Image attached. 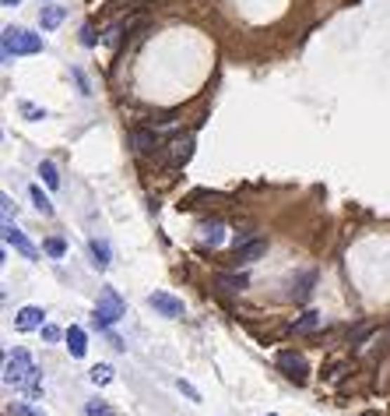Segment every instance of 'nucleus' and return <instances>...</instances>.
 Masks as SVG:
<instances>
[{
	"label": "nucleus",
	"instance_id": "1",
	"mask_svg": "<svg viewBox=\"0 0 390 416\" xmlns=\"http://www.w3.org/2000/svg\"><path fill=\"white\" fill-rule=\"evenodd\" d=\"M43 50V36L29 29H4V57H29Z\"/></svg>",
	"mask_w": 390,
	"mask_h": 416
},
{
	"label": "nucleus",
	"instance_id": "2",
	"mask_svg": "<svg viewBox=\"0 0 390 416\" xmlns=\"http://www.w3.org/2000/svg\"><path fill=\"white\" fill-rule=\"evenodd\" d=\"M123 318V300L113 293V290H106V297L95 304V325L99 328H109V325H116Z\"/></svg>",
	"mask_w": 390,
	"mask_h": 416
},
{
	"label": "nucleus",
	"instance_id": "3",
	"mask_svg": "<svg viewBox=\"0 0 390 416\" xmlns=\"http://www.w3.org/2000/svg\"><path fill=\"white\" fill-rule=\"evenodd\" d=\"M32 374H36V367H32L29 353H15V356H8V363H4V384H25Z\"/></svg>",
	"mask_w": 390,
	"mask_h": 416
},
{
	"label": "nucleus",
	"instance_id": "4",
	"mask_svg": "<svg viewBox=\"0 0 390 416\" xmlns=\"http://www.w3.org/2000/svg\"><path fill=\"white\" fill-rule=\"evenodd\" d=\"M278 367H281V374H285L288 381H295V384H302V381L309 377V367H306V356H302V353H292V349L278 353Z\"/></svg>",
	"mask_w": 390,
	"mask_h": 416
},
{
	"label": "nucleus",
	"instance_id": "5",
	"mask_svg": "<svg viewBox=\"0 0 390 416\" xmlns=\"http://www.w3.org/2000/svg\"><path fill=\"white\" fill-rule=\"evenodd\" d=\"M4 240H8V244H11V247H15L22 258H29V261H39V251L32 247V240H29V237H25V233H22V230H18L11 219H4Z\"/></svg>",
	"mask_w": 390,
	"mask_h": 416
},
{
	"label": "nucleus",
	"instance_id": "6",
	"mask_svg": "<svg viewBox=\"0 0 390 416\" xmlns=\"http://www.w3.org/2000/svg\"><path fill=\"white\" fill-rule=\"evenodd\" d=\"M148 307H155L162 318H169V321H176V318H183V300H176L173 293H152L148 297Z\"/></svg>",
	"mask_w": 390,
	"mask_h": 416
},
{
	"label": "nucleus",
	"instance_id": "7",
	"mask_svg": "<svg viewBox=\"0 0 390 416\" xmlns=\"http://www.w3.org/2000/svg\"><path fill=\"white\" fill-rule=\"evenodd\" d=\"M267 254V240H246L236 247V265H253Z\"/></svg>",
	"mask_w": 390,
	"mask_h": 416
},
{
	"label": "nucleus",
	"instance_id": "8",
	"mask_svg": "<svg viewBox=\"0 0 390 416\" xmlns=\"http://www.w3.org/2000/svg\"><path fill=\"white\" fill-rule=\"evenodd\" d=\"M43 307H22L18 311V318H15V328L18 332H36V328H43Z\"/></svg>",
	"mask_w": 390,
	"mask_h": 416
},
{
	"label": "nucleus",
	"instance_id": "9",
	"mask_svg": "<svg viewBox=\"0 0 390 416\" xmlns=\"http://www.w3.org/2000/svg\"><path fill=\"white\" fill-rule=\"evenodd\" d=\"M190 155H194V134H183V138H176V141L169 145V162H173V166H183Z\"/></svg>",
	"mask_w": 390,
	"mask_h": 416
},
{
	"label": "nucleus",
	"instance_id": "10",
	"mask_svg": "<svg viewBox=\"0 0 390 416\" xmlns=\"http://www.w3.org/2000/svg\"><path fill=\"white\" fill-rule=\"evenodd\" d=\"M130 145H134V152H137V155H148L159 141H155V134H152V131H141V127H137V131H130Z\"/></svg>",
	"mask_w": 390,
	"mask_h": 416
},
{
	"label": "nucleus",
	"instance_id": "11",
	"mask_svg": "<svg viewBox=\"0 0 390 416\" xmlns=\"http://www.w3.org/2000/svg\"><path fill=\"white\" fill-rule=\"evenodd\" d=\"M64 339H67L71 356H78V360H81V356L88 353V339H85V332H81V328H67V335H64Z\"/></svg>",
	"mask_w": 390,
	"mask_h": 416
},
{
	"label": "nucleus",
	"instance_id": "12",
	"mask_svg": "<svg viewBox=\"0 0 390 416\" xmlns=\"http://www.w3.org/2000/svg\"><path fill=\"white\" fill-rule=\"evenodd\" d=\"M201 240L211 244V247H218V244L225 240V226H222L218 219H215V223H204V226H201Z\"/></svg>",
	"mask_w": 390,
	"mask_h": 416
},
{
	"label": "nucleus",
	"instance_id": "13",
	"mask_svg": "<svg viewBox=\"0 0 390 416\" xmlns=\"http://www.w3.org/2000/svg\"><path fill=\"white\" fill-rule=\"evenodd\" d=\"M215 286H222V290H229V293H239V290H246V275H243V272H236V275L222 272V275H215Z\"/></svg>",
	"mask_w": 390,
	"mask_h": 416
},
{
	"label": "nucleus",
	"instance_id": "14",
	"mask_svg": "<svg viewBox=\"0 0 390 416\" xmlns=\"http://www.w3.org/2000/svg\"><path fill=\"white\" fill-rule=\"evenodd\" d=\"M64 15H67L64 8L50 4V8H43V11H39V25H43V29H57V25L64 22Z\"/></svg>",
	"mask_w": 390,
	"mask_h": 416
},
{
	"label": "nucleus",
	"instance_id": "15",
	"mask_svg": "<svg viewBox=\"0 0 390 416\" xmlns=\"http://www.w3.org/2000/svg\"><path fill=\"white\" fill-rule=\"evenodd\" d=\"M313 282H316V275H313V272H302V279L292 286V300H299V304H302V300H309V293H313Z\"/></svg>",
	"mask_w": 390,
	"mask_h": 416
},
{
	"label": "nucleus",
	"instance_id": "16",
	"mask_svg": "<svg viewBox=\"0 0 390 416\" xmlns=\"http://www.w3.org/2000/svg\"><path fill=\"white\" fill-rule=\"evenodd\" d=\"M320 325H323V318H320L316 311H309V314H302V318L292 325V332H316Z\"/></svg>",
	"mask_w": 390,
	"mask_h": 416
},
{
	"label": "nucleus",
	"instance_id": "17",
	"mask_svg": "<svg viewBox=\"0 0 390 416\" xmlns=\"http://www.w3.org/2000/svg\"><path fill=\"white\" fill-rule=\"evenodd\" d=\"M92 258H95V268H109V244L92 240Z\"/></svg>",
	"mask_w": 390,
	"mask_h": 416
},
{
	"label": "nucleus",
	"instance_id": "18",
	"mask_svg": "<svg viewBox=\"0 0 390 416\" xmlns=\"http://www.w3.org/2000/svg\"><path fill=\"white\" fill-rule=\"evenodd\" d=\"M29 194H32V201H36V208H39L43 216H53V204H50V197L43 194V187H39V183H32V187H29Z\"/></svg>",
	"mask_w": 390,
	"mask_h": 416
},
{
	"label": "nucleus",
	"instance_id": "19",
	"mask_svg": "<svg viewBox=\"0 0 390 416\" xmlns=\"http://www.w3.org/2000/svg\"><path fill=\"white\" fill-rule=\"evenodd\" d=\"M39 176H43V180H46V187H53V190H57V187H60V176H57V166H53V162H50V159H46V162H43V166H39Z\"/></svg>",
	"mask_w": 390,
	"mask_h": 416
},
{
	"label": "nucleus",
	"instance_id": "20",
	"mask_svg": "<svg viewBox=\"0 0 390 416\" xmlns=\"http://www.w3.org/2000/svg\"><path fill=\"white\" fill-rule=\"evenodd\" d=\"M92 384H109L113 381V367H106V363H99V367H92Z\"/></svg>",
	"mask_w": 390,
	"mask_h": 416
},
{
	"label": "nucleus",
	"instance_id": "21",
	"mask_svg": "<svg viewBox=\"0 0 390 416\" xmlns=\"http://www.w3.org/2000/svg\"><path fill=\"white\" fill-rule=\"evenodd\" d=\"M15 416H46V412H39V409H32L29 402H15V409H11Z\"/></svg>",
	"mask_w": 390,
	"mask_h": 416
},
{
	"label": "nucleus",
	"instance_id": "22",
	"mask_svg": "<svg viewBox=\"0 0 390 416\" xmlns=\"http://www.w3.org/2000/svg\"><path fill=\"white\" fill-rule=\"evenodd\" d=\"M46 251H50V254H53V258H60V254H64V251H67V244H64V240H60V237H53V240H50V244H46Z\"/></svg>",
	"mask_w": 390,
	"mask_h": 416
},
{
	"label": "nucleus",
	"instance_id": "23",
	"mask_svg": "<svg viewBox=\"0 0 390 416\" xmlns=\"http://www.w3.org/2000/svg\"><path fill=\"white\" fill-rule=\"evenodd\" d=\"M88 416H113L106 402H88Z\"/></svg>",
	"mask_w": 390,
	"mask_h": 416
},
{
	"label": "nucleus",
	"instance_id": "24",
	"mask_svg": "<svg viewBox=\"0 0 390 416\" xmlns=\"http://www.w3.org/2000/svg\"><path fill=\"white\" fill-rule=\"evenodd\" d=\"M81 43H85V46H95V29H92V25L81 29Z\"/></svg>",
	"mask_w": 390,
	"mask_h": 416
},
{
	"label": "nucleus",
	"instance_id": "25",
	"mask_svg": "<svg viewBox=\"0 0 390 416\" xmlns=\"http://www.w3.org/2000/svg\"><path fill=\"white\" fill-rule=\"evenodd\" d=\"M176 384H180V391H183V395H190L194 402H201V395H197V388H194V384H187V381H176Z\"/></svg>",
	"mask_w": 390,
	"mask_h": 416
},
{
	"label": "nucleus",
	"instance_id": "26",
	"mask_svg": "<svg viewBox=\"0 0 390 416\" xmlns=\"http://www.w3.org/2000/svg\"><path fill=\"white\" fill-rule=\"evenodd\" d=\"M43 339H46V342H57V339H60V328L46 325V328H43Z\"/></svg>",
	"mask_w": 390,
	"mask_h": 416
},
{
	"label": "nucleus",
	"instance_id": "27",
	"mask_svg": "<svg viewBox=\"0 0 390 416\" xmlns=\"http://www.w3.org/2000/svg\"><path fill=\"white\" fill-rule=\"evenodd\" d=\"M0 4H4V8H15V4H22V0H0Z\"/></svg>",
	"mask_w": 390,
	"mask_h": 416
},
{
	"label": "nucleus",
	"instance_id": "28",
	"mask_svg": "<svg viewBox=\"0 0 390 416\" xmlns=\"http://www.w3.org/2000/svg\"><path fill=\"white\" fill-rule=\"evenodd\" d=\"M267 416H274V412H267Z\"/></svg>",
	"mask_w": 390,
	"mask_h": 416
}]
</instances>
